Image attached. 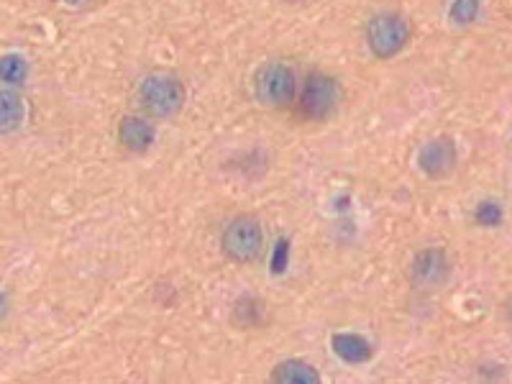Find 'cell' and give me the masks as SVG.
I'll return each instance as SVG.
<instances>
[{"instance_id": "cell-1", "label": "cell", "mask_w": 512, "mask_h": 384, "mask_svg": "<svg viewBox=\"0 0 512 384\" xmlns=\"http://www.w3.org/2000/svg\"><path fill=\"white\" fill-rule=\"evenodd\" d=\"M139 108L149 118H172L187 100L185 82L175 72H149L136 90Z\"/></svg>"}, {"instance_id": "cell-2", "label": "cell", "mask_w": 512, "mask_h": 384, "mask_svg": "<svg viewBox=\"0 0 512 384\" xmlns=\"http://www.w3.org/2000/svg\"><path fill=\"white\" fill-rule=\"evenodd\" d=\"M221 249L233 264H254L267 249L262 221L251 213H239L223 226Z\"/></svg>"}, {"instance_id": "cell-3", "label": "cell", "mask_w": 512, "mask_h": 384, "mask_svg": "<svg viewBox=\"0 0 512 384\" xmlns=\"http://www.w3.org/2000/svg\"><path fill=\"white\" fill-rule=\"evenodd\" d=\"M254 98L262 108L269 111H282L287 105L295 103L297 98V77L290 64L282 59H272L264 62L259 70L254 72Z\"/></svg>"}, {"instance_id": "cell-4", "label": "cell", "mask_w": 512, "mask_h": 384, "mask_svg": "<svg viewBox=\"0 0 512 384\" xmlns=\"http://www.w3.org/2000/svg\"><path fill=\"white\" fill-rule=\"evenodd\" d=\"M364 36H367L369 52L387 62L408 49L410 39H413V24L402 13L382 11L369 18Z\"/></svg>"}, {"instance_id": "cell-5", "label": "cell", "mask_w": 512, "mask_h": 384, "mask_svg": "<svg viewBox=\"0 0 512 384\" xmlns=\"http://www.w3.org/2000/svg\"><path fill=\"white\" fill-rule=\"evenodd\" d=\"M341 103V85L328 72H310L297 98V111L305 121H328Z\"/></svg>"}, {"instance_id": "cell-6", "label": "cell", "mask_w": 512, "mask_h": 384, "mask_svg": "<svg viewBox=\"0 0 512 384\" xmlns=\"http://www.w3.org/2000/svg\"><path fill=\"white\" fill-rule=\"evenodd\" d=\"M451 277V259L438 246L420 249L408 264V280L418 290H441Z\"/></svg>"}, {"instance_id": "cell-7", "label": "cell", "mask_w": 512, "mask_h": 384, "mask_svg": "<svg viewBox=\"0 0 512 384\" xmlns=\"http://www.w3.org/2000/svg\"><path fill=\"white\" fill-rule=\"evenodd\" d=\"M418 169L425 177L431 180H441V177L451 175L459 162V152H456V141L448 139V136H438V139H431L428 144L420 146L418 157Z\"/></svg>"}, {"instance_id": "cell-8", "label": "cell", "mask_w": 512, "mask_h": 384, "mask_svg": "<svg viewBox=\"0 0 512 384\" xmlns=\"http://www.w3.org/2000/svg\"><path fill=\"white\" fill-rule=\"evenodd\" d=\"M157 141V126L149 116H123L118 123V144L131 154H146Z\"/></svg>"}, {"instance_id": "cell-9", "label": "cell", "mask_w": 512, "mask_h": 384, "mask_svg": "<svg viewBox=\"0 0 512 384\" xmlns=\"http://www.w3.org/2000/svg\"><path fill=\"white\" fill-rule=\"evenodd\" d=\"M331 349L338 359L344 361V364H351V367H361V364H369L374 359V344L367 336H361V333H333Z\"/></svg>"}, {"instance_id": "cell-10", "label": "cell", "mask_w": 512, "mask_h": 384, "mask_svg": "<svg viewBox=\"0 0 512 384\" xmlns=\"http://www.w3.org/2000/svg\"><path fill=\"white\" fill-rule=\"evenodd\" d=\"M272 382L277 384H320L323 377L315 369V364L305 359H285L280 364H274Z\"/></svg>"}, {"instance_id": "cell-11", "label": "cell", "mask_w": 512, "mask_h": 384, "mask_svg": "<svg viewBox=\"0 0 512 384\" xmlns=\"http://www.w3.org/2000/svg\"><path fill=\"white\" fill-rule=\"evenodd\" d=\"M267 318V305L262 300H256L254 295H241L236 303H233L231 320L241 331H249V328H259Z\"/></svg>"}, {"instance_id": "cell-12", "label": "cell", "mask_w": 512, "mask_h": 384, "mask_svg": "<svg viewBox=\"0 0 512 384\" xmlns=\"http://www.w3.org/2000/svg\"><path fill=\"white\" fill-rule=\"evenodd\" d=\"M0 121H3V134H11L24 123V98L16 88H3L0 93Z\"/></svg>"}, {"instance_id": "cell-13", "label": "cell", "mask_w": 512, "mask_h": 384, "mask_svg": "<svg viewBox=\"0 0 512 384\" xmlns=\"http://www.w3.org/2000/svg\"><path fill=\"white\" fill-rule=\"evenodd\" d=\"M26 70H29V64H26L21 54H6L3 62H0V75H3V82H6L8 88L21 85L26 80Z\"/></svg>"}, {"instance_id": "cell-14", "label": "cell", "mask_w": 512, "mask_h": 384, "mask_svg": "<svg viewBox=\"0 0 512 384\" xmlns=\"http://www.w3.org/2000/svg\"><path fill=\"white\" fill-rule=\"evenodd\" d=\"M479 8H482V0H454L448 8V18L459 26H469L477 21Z\"/></svg>"}, {"instance_id": "cell-15", "label": "cell", "mask_w": 512, "mask_h": 384, "mask_svg": "<svg viewBox=\"0 0 512 384\" xmlns=\"http://www.w3.org/2000/svg\"><path fill=\"white\" fill-rule=\"evenodd\" d=\"M474 221L482 228H497L505 221V210H502V205L497 200H484L474 210Z\"/></svg>"}, {"instance_id": "cell-16", "label": "cell", "mask_w": 512, "mask_h": 384, "mask_svg": "<svg viewBox=\"0 0 512 384\" xmlns=\"http://www.w3.org/2000/svg\"><path fill=\"white\" fill-rule=\"evenodd\" d=\"M287 256H290V244H287V241H280V244H277V251H274V259H272L274 272H282V269L287 267Z\"/></svg>"}, {"instance_id": "cell-17", "label": "cell", "mask_w": 512, "mask_h": 384, "mask_svg": "<svg viewBox=\"0 0 512 384\" xmlns=\"http://www.w3.org/2000/svg\"><path fill=\"white\" fill-rule=\"evenodd\" d=\"M502 315H505V320H507V323H512V295L507 297V300H505V305H502Z\"/></svg>"}, {"instance_id": "cell-18", "label": "cell", "mask_w": 512, "mask_h": 384, "mask_svg": "<svg viewBox=\"0 0 512 384\" xmlns=\"http://www.w3.org/2000/svg\"><path fill=\"white\" fill-rule=\"evenodd\" d=\"M62 3H67V6H85L90 0H62Z\"/></svg>"}, {"instance_id": "cell-19", "label": "cell", "mask_w": 512, "mask_h": 384, "mask_svg": "<svg viewBox=\"0 0 512 384\" xmlns=\"http://www.w3.org/2000/svg\"><path fill=\"white\" fill-rule=\"evenodd\" d=\"M285 3H303V0H285Z\"/></svg>"}]
</instances>
